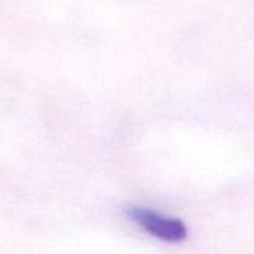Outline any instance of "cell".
Returning a JSON list of instances; mask_svg holds the SVG:
<instances>
[{
  "label": "cell",
  "instance_id": "6da1fadb",
  "mask_svg": "<svg viewBox=\"0 0 254 254\" xmlns=\"http://www.w3.org/2000/svg\"><path fill=\"white\" fill-rule=\"evenodd\" d=\"M127 213L137 225L158 240L167 243H180L188 237L186 225L176 217H168L141 207H129Z\"/></svg>",
  "mask_w": 254,
  "mask_h": 254
}]
</instances>
